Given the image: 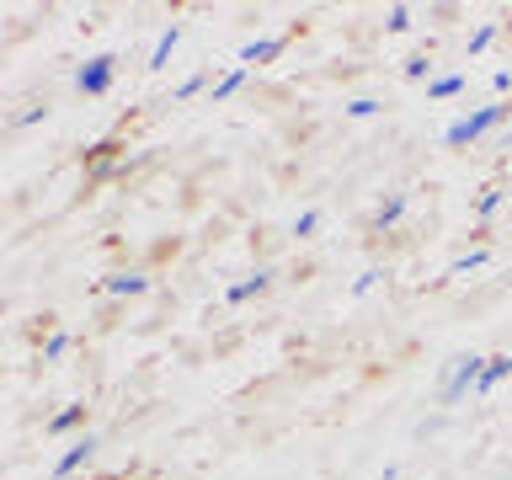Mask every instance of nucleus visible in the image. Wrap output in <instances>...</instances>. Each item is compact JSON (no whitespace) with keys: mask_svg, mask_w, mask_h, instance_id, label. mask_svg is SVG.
I'll return each mask as SVG.
<instances>
[{"mask_svg":"<svg viewBox=\"0 0 512 480\" xmlns=\"http://www.w3.org/2000/svg\"><path fill=\"white\" fill-rule=\"evenodd\" d=\"M507 112H512L507 102H491V107H475V112H464L459 123H448L443 144H448V150H459V144H475V139H486L491 128H496V123L507 118Z\"/></svg>","mask_w":512,"mask_h":480,"instance_id":"f257e3e1","label":"nucleus"},{"mask_svg":"<svg viewBox=\"0 0 512 480\" xmlns=\"http://www.w3.org/2000/svg\"><path fill=\"white\" fill-rule=\"evenodd\" d=\"M112 80H118V54H91V59L75 70V91H80V96H107Z\"/></svg>","mask_w":512,"mask_h":480,"instance_id":"f03ea898","label":"nucleus"},{"mask_svg":"<svg viewBox=\"0 0 512 480\" xmlns=\"http://www.w3.org/2000/svg\"><path fill=\"white\" fill-rule=\"evenodd\" d=\"M480 374H486V358H475V352H464V358H454V379L443 384V406H459L464 395H475Z\"/></svg>","mask_w":512,"mask_h":480,"instance_id":"7ed1b4c3","label":"nucleus"},{"mask_svg":"<svg viewBox=\"0 0 512 480\" xmlns=\"http://www.w3.org/2000/svg\"><path fill=\"white\" fill-rule=\"evenodd\" d=\"M118 171H128V160L118 155V144H112V139H102V144H91V150H86V176H91V182H107V176H118Z\"/></svg>","mask_w":512,"mask_h":480,"instance_id":"20e7f679","label":"nucleus"},{"mask_svg":"<svg viewBox=\"0 0 512 480\" xmlns=\"http://www.w3.org/2000/svg\"><path fill=\"white\" fill-rule=\"evenodd\" d=\"M102 294L139 299V294H150V278H144V272H112V278H102Z\"/></svg>","mask_w":512,"mask_h":480,"instance_id":"39448f33","label":"nucleus"},{"mask_svg":"<svg viewBox=\"0 0 512 480\" xmlns=\"http://www.w3.org/2000/svg\"><path fill=\"white\" fill-rule=\"evenodd\" d=\"M91 454H96V438L86 432V438H75V443L59 454V464H54V480H70V475H75V470H80V464H86Z\"/></svg>","mask_w":512,"mask_h":480,"instance_id":"423d86ee","label":"nucleus"},{"mask_svg":"<svg viewBox=\"0 0 512 480\" xmlns=\"http://www.w3.org/2000/svg\"><path fill=\"white\" fill-rule=\"evenodd\" d=\"M283 48H288V38H256V43L240 48V64H246V70H256V64H272Z\"/></svg>","mask_w":512,"mask_h":480,"instance_id":"0eeeda50","label":"nucleus"},{"mask_svg":"<svg viewBox=\"0 0 512 480\" xmlns=\"http://www.w3.org/2000/svg\"><path fill=\"white\" fill-rule=\"evenodd\" d=\"M507 374H512V352H496V358H486V374H480V384H475V400H486Z\"/></svg>","mask_w":512,"mask_h":480,"instance_id":"6e6552de","label":"nucleus"},{"mask_svg":"<svg viewBox=\"0 0 512 480\" xmlns=\"http://www.w3.org/2000/svg\"><path fill=\"white\" fill-rule=\"evenodd\" d=\"M80 422H86V400H75V406H64V411H54V416H48V438H64V432H75Z\"/></svg>","mask_w":512,"mask_h":480,"instance_id":"1a4fd4ad","label":"nucleus"},{"mask_svg":"<svg viewBox=\"0 0 512 480\" xmlns=\"http://www.w3.org/2000/svg\"><path fill=\"white\" fill-rule=\"evenodd\" d=\"M267 288H272V272H267V267H256L251 278H246V283H235L224 299H230V304H246V299H256V294H267Z\"/></svg>","mask_w":512,"mask_h":480,"instance_id":"9d476101","label":"nucleus"},{"mask_svg":"<svg viewBox=\"0 0 512 480\" xmlns=\"http://www.w3.org/2000/svg\"><path fill=\"white\" fill-rule=\"evenodd\" d=\"M406 203H411L406 192H390V198L379 203V214H374V230H379V235H384V230H395V224H400V214H406Z\"/></svg>","mask_w":512,"mask_h":480,"instance_id":"9b49d317","label":"nucleus"},{"mask_svg":"<svg viewBox=\"0 0 512 480\" xmlns=\"http://www.w3.org/2000/svg\"><path fill=\"white\" fill-rule=\"evenodd\" d=\"M176 43H182V27H166V32H160V43H155V54H150V64H144V70H166V59H171V48Z\"/></svg>","mask_w":512,"mask_h":480,"instance_id":"f8f14e48","label":"nucleus"},{"mask_svg":"<svg viewBox=\"0 0 512 480\" xmlns=\"http://www.w3.org/2000/svg\"><path fill=\"white\" fill-rule=\"evenodd\" d=\"M246 75H251L246 64H235V70H224V75L214 80V102H230V96H235L240 86H246Z\"/></svg>","mask_w":512,"mask_h":480,"instance_id":"ddd939ff","label":"nucleus"},{"mask_svg":"<svg viewBox=\"0 0 512 480\" xmlns=\"http://www.w3.org/2000/svg\"><path fill=\"white\" fill-rule=\"evenodd\" d=\"M459 91H464V75H432V86H427L432 102H448V96H459Z\"/></svg>","mask_w":512,"mask_h":480,"instance_id":"4468645a","label":"nucleus"},{"mask_svg":"<svg viewBox=\"0 0 512 480\" xmlns=\"http://www.w3.org/2000/svg\"><path fill=\"white\" fill-rule=\"evenodd\" d=\"M64 352H70V331H54V336L43 342V363H59Z\"/></svg>","mask_w":512,"mask_h":480,"instance_id":"2eb2a0df","label":"nucleus"},{"mask_svg":"<svg viewBox=\"0 0 512 480\" xmlns=\"http://www.w3.org/2000/svg\"><path fill=\"white\" fill-rule=\"evenodd\" d=\"M475 267H486V251H470V256H459V262L448 267V278H470Z\"/></svg>","mask_w":512,"mask_h":480,"instance_id":"dca6fc26","label":"nucleus"},{"mask_svg":"<svg viewBox=\"0 0 512 480\" xmlns=\"http://www.w3.org/2000/svg\"><path fill=\"white\" fill-rule=\"evenodd\" d=\"M496 208H502V187H486V192H480V203H475V214H480V224H486V219L496 214Z\"/></svg>","mask_w":512,"mask_h":480,"instance_id":"f3484780","label":"nucleus"},{"mask_svg":"<svg viewBox=\"0 0 512 480\" xmlns=\"http://www.w3.org/2000/svg\"><path fill=\"white\" fill-rule=\"evenodd\" d=\"M406 80H427V86H432V59H427V54L406 59Z\"/></svg>","mask_w":512,"mask_h":480,"instance_id":"a211bd4d","label":"nucleus"},{"mask_svg":"<svg viewBox=\"0 0 512 480\" xmlns=\"http://www.w3.org/2000/svg\"><path fill=\"white\" fill-rule=\"evenodd\" d=\"M491 43H496V27H491V22L470 32V54H486V48H491Z\"/></svg>","mask_w":512,"mask_h":480,"instance_id":"6ab92c4d","label":"nucleus"},{"mask_svg":"<svg viewBox=\"0 0 512 480\" xmlns=\"http://www.w3.org/2000/svg\"><path fill=\"white\" fill-rule=\"evenodd\" d=\"M384 27H390V32H411V6H390Z\"/></svg>","mask_w":512,"mask_h":480,"instance_id":"aec40b11","label":"nucleus"},{"mask_svg":"<svg viewBox=\"0 0 512 480\" xmlns=\"http://www.w3.org/2000/svg\"><path fill=\"white\" fill-rule=\"evenodd\" d=\"M374 112H379V102H374V96H358V102H347V118H374Z\"/></svg>","mask_w":512,"mask_h":480,"instance_id":"412c9836","label":"nucleus"},{"mask_svg":"<svg viewBox=\"0 0 512 480\" xmlns=\"http://www.w3.org/2000/svg\"><path fill=\"white\" fill-rule=\"evenodd\" d=\"M315 230H320V214H315V208H304V214L294 219V235L304 240V235H315Z\"/></svg>","mask_w":512,"mask_h":480,"instance_id":"4be33fe9","label":"nucleus"},{"mask_svg":"<svg viewBox=\"0 0 512 480\" xmlns=\"http://www.w3.org/2000/svg\"><path fill=\"white\" fill-rule=\"evenodd\" d=\"M208 86V75H192V80H182V86H176V102H187V96H198Z\"/></svg>","mask_w":512,"mask_h":480,"instance_id":"5701e85b","label":"nucleus"},{"mask_svg":"<svg viewBox=\"0 0 512 480\" xmlns=\"http://www.w3.org/2000/svg\"><path fill=\"white\" fill-rule=\"evenodd\" d=\"M379 278H384V272H379V267H368V272H363V278H358V283H352V294H368V288H374Z\"/></svg>","mask_w":512,"mask_h":480,"instance_id":"b1692460","label":"nucleus"},{"mask_svg":"<svg viewBox=\"0 0 512 480\" xmlns=\"http://www.w3.org/2000/svg\"><path fill=\"white\" fill-rule=\"evenodd\" d=\"M507 32H512V22H507Z\"/></svg>","mask_w":512,"mask_h":480,"instance_id":"393cba45","label":"nucleus"}]
</instances>
